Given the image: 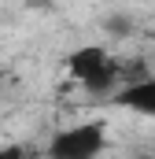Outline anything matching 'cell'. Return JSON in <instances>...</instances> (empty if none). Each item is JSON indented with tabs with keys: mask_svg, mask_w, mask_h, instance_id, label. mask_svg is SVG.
<instances>
[{
	"mask_svg": "<svg viewBox=\"0 0 155 159\" xmlns=\"http://www.w3.org/2000/svg\"><path fill=\"white\" fill-rule=\"evenodd\" d=\"M67 70L70 78H78L85 89L92 93H107V89H118V63L107 56V48L100 44H81L67 56Z\"/></svg>",
	"mask_w": 155,
	"mask_h": 159,
	"instance_id": "obj_1",
	"label": "cell"
},
{
	"mask_svg": "<svg viewBox=\"0 0 155 159\" xmlns=\"http://www.w3.org/2000/svg\"><path fill=\"white\" fill-rule=\"evenodd\" d=\"M107 148V126L100 119L59 129L48 141V159H96Z\"/></svg>",
	"mask_w": 155,
	"mask_h": 159,
	"instance_id": "obj_2",
	"label": "cell"
},
{
	"mask_svg": "<svg viewBox=\"0 0 155 159\" xmlns=\"http://www.w3.org/2000/svg\"><path fill=\"white\" fill-rule=\"evenodd\" d=\"M0 159H26V152H22L19 144H4V148H0Z\"/></svg>",
	"mask_w": 155,
	"mask_h": 159,
	"instance_id": "obj_4",
	"label": "cell"
},
{
	"mask_svg": "<svg viewBox=\"0 0 155 159\" xmlns=\"http://www.w3.org/2000/svg\"><path fill=\"white\" fill-rule=\"evenodd\" d=\"M118 107L137 111L144 119H155V78H137L129 85H118V93L111 96Z\"/></svg>",
	"mask_w": 155,
	"mask_h": 159,
	"instance_id": "obj_3",
	"label": "cell"
},
{
	"mask_svg": "<svg viewBox=\"0 0 155 159\" xmlns=\"http://www.w3.org/2000/svg\"><path fill=\"white\" fill-rule=\"evenodd\" d=\"M133 159H148V156H133Z\"/></svg>",
	"mask_w": 155,
	"mask_h": 159,
	"instance_id": "obj_5",
	"label": "cell"
}]
</instances>
